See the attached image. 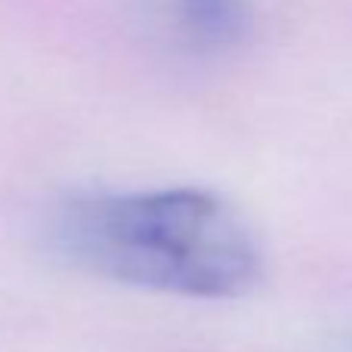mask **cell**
<instances>
[{
  "label": "cell",
  "mask_w": 352,
  "mask_h": 352,
  "mask_svg": "<svg viewBox=\"0 0 352 352\" xmlns=\"http://www.w3.org/2000/svg\"><path fill=\"white\" fill-rule=\"evenodd\" d=\"M50 244L90 275L176 297L235 300L263 278L254 229L207 188L74 195L50 217Z\"/></svg>",
  "instance_id": "obj_1"
},
{
  "label": "cell",
  "mask_w": 352,
  "mask_h": 352,
  "mask_svg": "<svg viewBox=\"0 0 352 352\" xmlns=\"http://www.w3.org/2000/svg\"><path fill=\"white\" fill-rule=\"evenodd\" d=\"M173 19L198 43L219 47L244 34L250 12L244 0H173Z\"/></svg>",
  "instance_id": "obj_2"
}]
</instances>
